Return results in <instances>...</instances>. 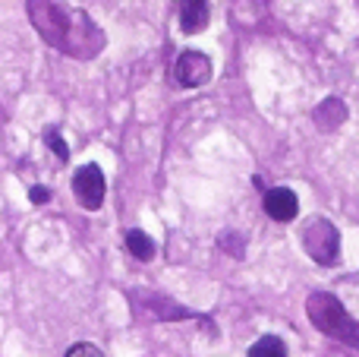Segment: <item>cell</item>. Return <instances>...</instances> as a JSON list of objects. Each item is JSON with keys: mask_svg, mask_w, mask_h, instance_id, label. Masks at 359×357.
<instances>
[{"mask_svg": "<svg viewBox=\"0 0 359 357\" xmlns=\"http://www.w3.org/2000/svg\"><path fill=\"white\" fill-rule=\"evenodd\" d=\"M211 57L202 51H180L174 60V82L180 89H198L211 79Z\"/></svg>", "mask_w": 359, "mask_h": 357, "instance_id": "8992f818", "label": "cell"}, {"mask_svg": "<svg viewBox=\"0 0 359 357\" xmlns=\"http://www.w3.org/2000/svg\"><path fill=\"white\" fill-rule=\"evenodd\" d=\"M44 145L54 152L60 164L69 162V145H67V139L60 136V130H57V126H48V130H44Z\"/></svg>", "mask_w": 359, "mask_h": 357, "instance_id": "4fadbf2b", "label": "cell"}, {"mask_svg": "<svg viewBox=\"0 0 359 357\" xmlns=\"http://www.w3.org/2000/svg\"><path fill=\"white\" fill-rule=\"evenodd\" d=\"M299 244L316 266L331 269V266L341 263V228L325 215H316L299 228Z\"/></svg>", "mask_w": 359, "mask_h": 357, "instance_id": "3957f363", "label": "cell"}, {"mask_svg": "<svg viewBox=\"0 0 359 357\" xmlns=\"http://www.w3.org/2000/svg\"><path fill=\"white\" fill-rule=\"evenodd\" d=\"M123 244H126V250H130L133 257L139 259V263H149V259H155V240H151L149 234L142 231V228H130V231L123 234Z\"/></svg>", "mask_w": 359, "mask_h": 357, "instance_id": "30bf717a", "label": "cell"}, {"mask_svg": "<svg viewBox=\"0 0 359 357\" xmlns=\"http://www.w3.org/2000/svg\"><path fill=\"white\" fill-rule=\"evenodd\" d=\"M306 316H309V323L322 335L359 351V320H353L347 313V307L341 304L337 294H331V291H312L306 297Z\"/></svg>", "mask_w": 359, "mask_h": 357, "instance_id": "7a4b0ae2", "label": "cell"}, {"mask_svg": "<svg viewBox=\"0 0 359 357\" xmlns=\"http://www.w3.org/2000/svg\"><path fill=\"white\" fill-rule=\"evenodd\" d=\"M249 357H287V345L280 335H262V339L249 348Z\"/></svg>", "mask_w": 359, "mask_h": 357, "instance_id": "8fae6325", "label": "cell"}, {"mask_svg": "<svg viewBox=\"0 0 359 357\" xmlns=\"http://www.w3.org/2000/svg\"><path fill=\"white\" fill-rule=\"evenodd\" d=\"M262 206H265V215L271 221L287 225V221H293L299 215V196L290 187H271V190H265Z\"/></svg>", "mask_w": 359, "mask_h": 357, "instance_id": "52a82bcc", "label": "cell"}, {"mask_svg": "<svg viewBox=\"0 0 359 357\" xmlns=\"http://www.w3.org/2000/svg\"><path fill=\"white\" fill-rule=\"evenodd\" d=\"M347 105H344L337 95H331V98L318 101V108L312 111V120H316V126L322 133H334L337 126H344V120H347Z\"/></svg>", "mask_w": 359, "mask_h": 357, "instance_id": "ba28073f", "label": "cell"}, {"mask_svg": "<svg viewBox=\"0 0 359 357\" xmlns=\"http://www.w3.org/2000/svg\"><path fill=\"white\" fill-rule=\"evenodd\" d=\"M126 301H130V307H133L136 316H145V320H155V323L198 320L196 310L170 301L168 294H155V291H126Z\"/></svg>", "mask_w": 359, "mask_h": 357, "instance_id": "277c9868", "label": "cell"}, {"mask_svg": "<svg viewBox=\"0 0 359 357\" xmlns=\"http://www.w3.org/2000/svg\"><path fill=\"white\" fill-rule=\"evenodd\" d=\"M50 190L48 187H29V202L32 206H48Z\"/></svg>", "mask_w": 359, "mask_h": 357, "instance_id": "9a60e30c", "label": "cell"}, {"mask_svg": "<svg viewBox=\"0 0 359 357\" xmlns=\"http://www.w3.org/2000/svg\"><path fill=\"white\" fill-rule=\"evenodd\" d=\"M25 13L41 41L73 60H95L107 48L104 29L69 0H25Z\"/></svg>", "mask_w": 359, "mask_h": 357, "instance_id": "6da1fadb", "label": "cell"}, {"mask_svg": "<svg viewBox=\"0 0 359 357\" xmlns=\"http://www.w3.org/2000/svg\"><path fill=\"white\" fill-rule=\"evenodd\" d=\"M67 357H104V351L98 345H92V342H79V345L69 348Z\"/></svg>", "mask_w": 359, "mask_h": 357, "instance_id": "5bb4252c", "label": "cell"}, {"mask_svg": "<svg viewBox=\"0 0 359 357\" xmlns=\"http://www.w3.org/2000/svg\"><path fill=\"white\" fill-rule=\"evenodd\" d=\"M217 247H221L224 253H230V259L246 257V240H243V234H236V231H221L217 234Z\"/></svg>", "mask_w": 359, "mask_h": 357, "instance_id": "7c38bea8", "label": "cell"}, {"mask_svg": "<svg viewBox=\"0 0 359 357\" xmlns=\"http://www.w3.org/2000/svg\"><path fill=\"white\" fill-rule=\"evenodd\" d=\"M73 196L86 212H98L101 209V202H104V196H107V177L95 162L82 164L73 174Z\"/></svg>", "mask_w": 359, "mask_h": 357, "instance_id": "5b68a950", "label": "cell"}, {"mask_svg": "<svg viewBox=\"0 0 359 357\" xmlns=\"http://www.w3.org/2000/svg\"><path fill=\"white\" fill-rule=\"evenodd\" d=\"M180 29L186 32V35H196V32H202L205 25H208L211 19V4L208 0H180Z\"/></svg>", "mask_w": 359, "mask_h": 357, "instance_id": "9c48e42d", "label": "cell"}]
</instances>
